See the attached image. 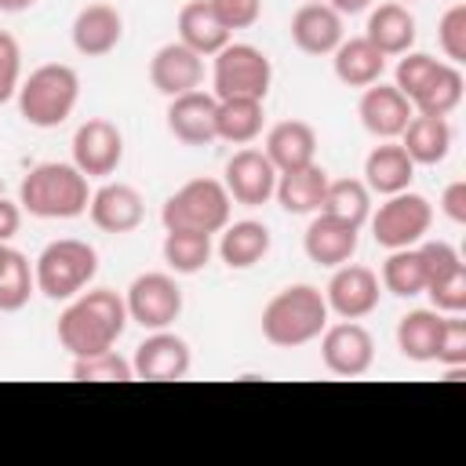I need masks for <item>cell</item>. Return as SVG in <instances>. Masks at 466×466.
Returning <instances> with one entry per match:
<instances>
[{
  "label": "cell",
  "mask_w": 466,
  "mask_h": 466,
  "mask_svg": "<svg viewBox=\"0 0 466 466\" xmlns=\"http://www.w3.org/2000/svg\"><path fill=\"white\" fill-rule=\"evenodd\" d=\"M95 273H98V251L87 240H76V237L51 240L36 255V266H33L36 291L55 299V302L76 299L95 280Z\"/></svg>",
  "instance_id": "cell-5"
},
{
  "label": "cell",
  "mask_w": 466,
  "mask_h": 466,
  "mask_svg": "<svg viewBox=\"0 0 466 466\" xmlns=\"http://www.w3.org/2000/svg\"><path fill=\"white\" fill-rule=\"evenodd\" d=\"M215 113H218V98L215 95H204V91L175 95L171 106H167V131L182 146H208V142L218 138Z\"/></svg>",
  "instance_id": "cell-19"
},
{
  "label": "cell",
  "mask_w": 466,
  "mask_h": 466,
  "mask_svg": "<svg viewBox=\"0 0 466 466\" xmlns=\"http://www.w3.org/2000/svg\"><path fill=\"white\" fill-rule=\"evenodd\" d=\"M87 211H91V222L102 233H131L146 218V200L127 182H106L102 189L91 193Z\"/></svg>",
  "instance_id": "cell-15"
},
{
  "label": "cell",
  "mask_w": 466,
  "mask_h": 466,
  "mask_svg": "<svg viewBox=\"0 0 466 466\" xmlns=\"http://www.w3.org/2000/svg\"><path fill=\"white\" fill-rule=\"evenodd\" d=\"M357 233H360L357 226H350V222H342V218H331V215L317 211V218L306 226L302 248H306L309 262L335 269V266H342V262H350V258L357 255Z\"/></svg>",
  "instance_id": "cell-20"
},
{
  "label": "cell",
  "mask_w": 466,
  "mask_h": 466,
  "mask_svg": "<svg viewBox=\"0 0 466 466\" xmlns=\"http://www.w3.org/2000/svg\"><path fill=\"white\" fill-rule=\"evenodd\" d=\"M127 328V306L109 288L80 291L58 317V342L73 357H95L116 346Z\"/></svg>",
  "instance_id": "cell-1"
},
{
  "label": "cell",
  "mask_w": 466,
  "mask_h": 466,
  "mask_svg": "<svg viewBox=\"0 0 466 466\" xmlns=\"http://www.w3.org/2000/svg\"><path fill=\"white\" fill-rule=\"evenodd\" d=\"M324 4H331L339 15H360V11H364L371 0H324Z\"/></svg>",
  "instance_id": "cell-46"
},
{
  "label": "cell",
  "mask_w": 466,
  "mask_h": 466,
  "mask_svg": "<svg viewBox=\"0 0 466 466\" xmlns=\"http://www.w3.org/2000/svg\"><path fill=\"white\" fill-rule=\"evenodd\" d=\"M262 153L269 157L277 175L291 171V167H306V164H313V153H317V131L306 120H280L269 127Z\"/></svg>",
  "instance_id": "cell-22"
},
{
  "label": "cell",
  "mask_w": 466,
  "mask_h": 466,
  "mask_svg": "<svg viewBox=\"0 0 466 466\" xmlns=\"http://www.w3.org/2000/svg\"><path fill=\"white\" fill-rule=\"evenodd\" d=\"M379 295H382V284L379 277L368 269V266H335L328 288H324V302L331 313H339L342 320H360L368 317L375 306H379Z\"/></svg>",
  "instance_id": "cell-13"
},
{
  "label": "cell",
  "mask_w": 466,
  "mask_h": 466,
  "mask_svg": "<svg viewBox=\"0 0 466 466\" xmlns=\"http://www.w3.org/2000/svg\"><path fill=\"white\" fill-rule=\"evenodd\" d=\"M80 98V76L66 62H47L18 84V109L22 120L33 127H58L69 120Z\"/></svg>",
  "instance_id": "cell-4"
},
{
  "label": "cell",
  "mask_w": 466,
  "mask_h": 466,
  "mask_svg": "<svg viewBox=\"0 0 466 466\" xmlns=\"http://www.w3.org/2000/svg\"><path fill=\"white\" fill-rule=\"evenodd\" d=\"M262 98H222L215 113V131L222 142L248 146L262 131Z\"/></svg>",
  "instance_id": "cell-31"
},
{
  "label": "cell",
  "mask_w": 466,
  "mask_h": 466,
  "mask_svg": "<svg viewBox=\"0 0 466 466\" xmlns=\"http://www.w3.org/2000/svg\"><path fill=\"white\" fill-rule=\"evenodd\" d=\"M178 40L204 58V55H218L229 44V29L218 22L208 0H189L178 11Z\"/></svg>",
  "instance_id": "cell-27"
},
{
  "label": "cell",
  "mask_w": 466,
  "mask_h": 466,
  "mask_svg": "<svg viewBox=\"0 0 466 466\" xmlns=\"http://www.w3.org/2000/svg\"><path fill=\"white\" fill-rule=\"evenodd\" d=\"M320 211L331 215V218H342L350 226H364L368 215H371V197H368V186L360 178H328V189H324V200H320Z\"/></svg>",
  "instance_id": "cell-33"
},
{
  "label": "cell",
  "mask_w": 466,
  "mask_h": 466,
  "mask_svg": "<svg viewBox=\"0 0 466 466\" xmlns=\"http://www.w3.org/2000/svg\"><path fill=\"white\" fill-rule=\"evenodd\" d=\"M36 0H0V11L4 15H18V11H29Z\"/></svg>",
  "instance_id": "cell-47"
},
{
  "label": "cell",
  "mask_w": 466,
  "mask_h": 466,
  "mask_svg": "<svg viewBox=\"0 0 466 466\" xmlns=\"http://www.w3.org/2000/svg\"><path fill=\"white\" fill-rule=\"evenodd\" d=\"M273 80V66L266 58V51H258L255 44H226L215 55V69H211V84H215V98H266Z\"/></svg>",
  "instance_id": "cell-7"
},
{
  "label": "cell",
  "mask_w": 466,
  "mask_h": 466,
  "mask_svg": "<svg viewBox=\"0 0 466 466\" xmlns=\"http://www.w3.org/2000/svg\"><path fill=\"white\" fill-rule=\"evenodd\" d=\"M331 55H335V58H331L335 76H339L346 87H368V84L382 80L386 55H382L368 36H350V40H342Z\"/></svg>",
  "instance_id": "cell-26"
},
{
  "label": "cell",
  "mask_w": 466,
  "mask_h": 466,
  "mask_svg": "<svg viewBox=\"0 0 466 466\" xmlns=\"http://www.w3.org/2000/svg\"><path fill=\"white\" fill-rule=\"evenodd\" d=\"M441 324L444 317L437 309H411L400 317L397 324V350L415 360V364H426L437 357V339H441Z\"/></svg>",
  "instance_id": "cell-30"
},
{
  "label": "cell",
  "mask_w": 466,
  "mask_h": 466,
  "mask_svg": "<svg viewBox=\"0 0 466 466\" xmlns=\"http://www.w3.org/2000/svg\"><path fill=\"white\" fill-rule=\"evenodd\" d=\"M433 222V208L422 193H393L386 204H379V211L371 215V237L379 248L397 251V248H411L430 233Z\"/></svg>",
  "instance_id": "cell-8"
},
{
  "label": "cell",
  "mask_w": 466,
  "mask_h": 466,
  "mask_svg": "<svg viewBox=\"0 0 466 466\" xmlns=\"http://www.w3.org/2000/svg\"><path fill=\"white\" fill-rule=\"evenodd\" d=\"M149 80L167 98L186 95V91H197L200 80H204V58L197 51H189L182 40H171V44H164L149 58Z\"/></svg>",
  "instance_id": "cell-17"
},
{
  "label": "cell",
  "mask_w": 466,
  "mask_h": 466,
  "mask_svg": "<svg viewBox=\"0 0 466 466\" xmlns=\"http://www.w3.org/2000/svg\"><path fill=\"white\" fill-rule=\"evenodd\" d=\"M33 291H36V277L29 269V258L22 251H15L7 273L0 277V313H18Z\"/></svg>",
  "instance_id": "cell-36"
},
{
  "label": "cell",
  "mask_w": 466,
  "mask_h": 466,
  "mask_svg": "<svg viewBox=\"0 0 466 466\" xmlns=\"http://www.w3.org/2000/svg\"><path fill=\"white\" fill-rule=\"evenodd\" d=\"M164 262L189 277V273H200L211 258V237L208 233H193V229H167L164 233Z\"/></svg>",
  "instance_id": "cell-35"
},
{
  "label": "cell",
  "mask_w": 466,
  "mask_h": 466,
  "mask_svg": "<svg viewBox=\"0 0 466 466\" xmlns=\"http://www.w3.org/2000/svg\"><path fill=\"white\" fill-rule=\"evenodd\" d=\"M411 178H415V164H411V157L404 153L400 142H390L386 138L364 160V186L375 189V193H382V197H393V193L408 189Z\"/></svg>",
  "instance_id": "cell-23"
},
{
  "label": "cell",
  "mask_w": 466,
  "mask_h": 466,
  "mask_svg": "<svg viewBox=\"0 0 466 466\" xmlns=\"http://www.w3.org/2000/svg\"><path fill=\"white\" fill-rule=\"evenodd\" d=\"M437 40H441V51L451 66H462L466 62V4H451L441 22H437Z\"/></svg>",
  "instance_id": "cell-39"
},
{
  "label": "cell",
  "mask_w": 466,
  "mask_h": 466,
  "mask_svg": "<svg viewBox=\"0 0 466 466\" xmlns=\"http://www.w3.org/2000/svg\"><path fill=\"white\" fill-rule=\"evenodd\" d=\"M124 36V18L116 7L109 4H87L76 18H73V47L84 58H102L109 55Z\"/></svg>",
  "instance_id": "cell-21"
},
{
  "label": "cell",
  "mask_w": 466,
  "mask_h": 466,
  "mask_svg": "<svg viewBox=\"0 0 466 466\" xmlns=\"http://www.w3.org/2000/svg\"><path fill=\"white\" fill-rule=\"evenodd\" d=\"M291 40L302 55H331L342 44V15L324 0H306L291 15Z\"/></svg>",
  "instance_id": "cell-16"
},
{
  "label": "cell",
  "mask_w": 466,
  "mask_h": 466,
  "mask_svg": "<svg viewBox=\"0 0 466 466\" xmlns=\"http://www.w3.org/2000/svg\"><path fill=\"white\" fill-rule=\"evenodd\" d=\"M364 36H368L386 58H390V55H404V51H411V44H415V15H411L404 4H397V0L379 4V7L368 15Z\"/></svg>",
  "instance_id": "cell-24"
},
{
  "label": "cell",
  "mask_w": 466,
  "mask_h": 466,
  "mask_svg": "<svg viewBox=\"0 0 466 466\" xmlns=\"http://www.w3.org/2000/svg\"><path fill=\"white\" fill-rule=\"evenodd\" d=\"M324 189H328V171L320 164H306V167L280 171L273 193L288 215H313V211H320Z\"/></svg>",
  "instance_id": "cell-25"
},
{
  "label": "cell",
  "mask_w": 466,
  "mask_h": 466,
  "mask_svg": "<svg viewBox=\"0 0 466 466\" xmlns=\"http://www.w3.org/2000/svg\"><path fill=\"white\" fill-rule=\"evenodd\" d=\"M18 222H22L18 204H11V200H4V197H0V240H4V244L18 233Z\"/></svg>",
  "instance_id": "cell-45"
},
{
  "label": "cell",
  "mask_w": 466,
  "mask_h": 466,
  "mask_svg": "<svg viewBox=\"0 0 466 466\" xmlns=\"http://www.w3.org/2000/svg\"><path fill=\"white\" fill-rule=\"evenodd\" d=\"M211 11L218 15V22L233 33V29H248L258 22L262 15V0H208Z\"/></svg>",
  "instance_id": "cell-43"
},
{
  "label": "cell",
  "mask_w": 466,
  "mask_h": 466,
  "mask_svg": "<svg viewBox=\"0 0 466 466\" xmlns=\"http://www.w3.org/2000/svg\"><path fill=\"white\" fill-rule=\"evenodd\" d=\"M459 102H462V73H459V66L441 62L433 69V76L422 84V91L411 98V109L426 113V116H448Z\"/></svg>",
  "instance_id": "cell-32"
},
{
  "label": "cell",
  "mask_w": 466,
  "mask_h": 466,
  "mask_svg": "<svg viewBox=\"0 0 466 466\" xmlns=\"http://www.w3.org/2000/svg\"><path fill=\"white\" fill-rule=\"evenodd\" d=\"M382 288L397 299H411L426 291V266L419 248H397L390 251V258L382 262Z\"/></svg>",
  "instance_id": "cell-34"
},
{
  "label": "cell",
  "mask_w": 466,
  "mask_h": 466,
  "mask_svg": "<svg viewBox=\"0 0 466 466\" xmlns=\"http://www.w3.org/2000/svg\"><path fill=\"white\" fill-rule=\"evenodd\" d=\"M189 364H193L189 342L182 335L160 328L135 346L131 371H135V379H146V382H175V379H186Z\"/></svg>",
  "instance_id": "cell-12"
},
{
  "label": "cell",
  "mask_w": 466,
  "mask_h": 466,
  "mask_svg": "<svg viewBox=\"0 0 466 466\" xmlns=\"http://www.w3.org/2000/svg\"><path fill=\"white\" fill-rule=\"evenodd\" d=\"M87 175L76 164H36L18 186V204L36 218H76L87 211Z\"/></svg>",
  "instance_id": "cell-3"
},
{
  "label": "cell",
  "mask_w": 466,
  "mask_h": 466,
  "mask_svg": "<svg viewBox=\"0 0 466 466\" xmlns=\"http://www.w3.org/2000/svg\"><path fill=\"white\" fill-rule=\"evenodd\" d=\"M226 193L244 208H258L277 189V167L262 149H240L226 160Z\"/></svg>",
  "instance_id": "cell-14"
},
{
  "label": "cell",
  "mask_w": 466,
  "mask_h": 466,
  "mask_svg": "<svg viewBox=\"0 0 466 466\" xmlns=\"http://www.w3.org/2000/svg\"><path fill=\"white\" fill-rule=\"evenodd\" d=\"M124 160V135L113 120L106 116H91L76 127L73 135V164L87 175V178H106L120 167Z\"/></svg>",
  "instance_id": "cell-10"
},
{
  "label": "cell",
  "mask_w": 466,
  "mask_h": 466,
  "mask_svg": "<svg viewBox=\"0 0 466 466\" xmlns=\"http://www.w3.org/2000/svg\"><path fill=\"white\" fill-rule=\"evenodd\" d=\"M448 368H466V320L459 313H448L441 324V339H437V357Z\"/></svg>",
  "instance_id": "cell-41"
},
{
  "label": "cell",
  "mask_w": 466,
  "mask_h": 466,
  "mask_svg": "<svg viewBox=\"0 0 466 466\" xmlns=\"http://www.w3.org/2000/svg\"><path fill=\"white\" fill-rule=\"evenodd\" d=\"M124 306H127V320H135L149 331H160V328H171L178 320L182 288L167 273H142V277L131 280V288L124 295Z\"/></svg>",
  "instance_id": "cell-9"
},
{
  "label": "cell",
  "mask_w": 466,
  "mask_h": 466,
  "mask_svg": "<svg viewBox=\"0 0 466 466\" xmlns=\"http://www.w3.org/2000/svg\"><path fill=\"white\" fill-rule=\"evenodd\" d=\"M324 328H328V302L313 284H291L277 291L262 309V339L280 350L306 346L320 339Z\"/></svg>",
  "instance_id": "cell-2"
},
{
  "label": "cell",
  "mask_w": 466,
  "mask_h": 466,
  "mask_svg": "<svg viewBox=\"0 0 466 466\" xmlns=\"http://www.w3.org/2000/svg\"><path fill=\"white\" fill-rule=\"evenodd\" d=\"M320 360L331 375H342V379H357L371 368L375 360V339L364 324L357 320H342V324H331L320 331Z\"/></svg>",
  "instance_id": "cell-11"
},
{
  "label": "cell",
  "mask_w": 466,
  "mask_h": 466,
  "mask_svg": "<svg viewBox=\"0 0 466 466\" xmlns=\"http://www.w3.org/2000/svg\"><path fill=\"white\" fill-rule=\"evenodd\" d=\"M229 208L233 200L218 178H193L164 200L160 222L164 229H193L211 237L229 226Z\"/></svg>",
  "instance_id": "cell-6"
},
{
  "label": "cell",
  "mask_w": 466,
  "mask_h": 466,
  "mask_svg": "<svg viewBox=\"0 0 466 466\" xmlns=\"http://www.w3.org/2000/svg\"><path fill=\"white\" fill-rule=\"evenodd\" d=\"M441 62L433 58V55H426V51H404V58L397 62V91L411 102L419 91H422V84L433 76V69H437Z\"/></svg>",
  "instance_id": "cell-40"
},
{
  "label": "cell",
  "mask_w": 466,
  "mask_h": 466,
  "mask_svg": "<svg viewBox=\"0 0 466 466\" xmlns=\"http://www.w3.org/2000/svg\"><path fill=\"white\" fill-rule=\"evenodd\" d=\"M18 84H22V51L18 40L0 29V106L18 95Z\"/></svg>",
  "instance_id": "cell-42"
},
{
  "label": "cell",
  "mask_w": 466,
  "mask_h": 466,
  "mask_svg": "<svg viewBox=\"0 0 466 466\" xmlns=\"http://www.w3.org/2000/svg\"><path fill=\"white\" fill-rule=\"evenodd\" d=\"M73 379L76 382H131L135 371L120 353L106 350L95 357H73Z\"/></svg>",
  "instance_id": "cell-37"
},
{
  "label": "cell",
  "mask_w": 466,
  "mask_h": 466,
  "mask_svg": "<svg viewBox=\"0 0 466 466\" xmlns=\"http://www.w3.org/2000/svg\"><path fill=\"white\" fill-rule=\"evenodd\" d=\"M441 211H444L455 226L466 222V182H462V178H455V182L441 193Z\"/></svg>",
  "instance_id": "cell-44"
},
{
  "label": "cell",
  "mask_w": 466,
  "mask_h": 466,
  "mask_svg": "<svg viewBox=\"0 0 466 466\" xmlns=\"http://www.w3.org/2000/svg\"><path fill=\"white\" fill-rule=\"evenodd\" d=\"M11 255H15V248H7L4 240H0V277L7 273V266H11Z\"/></svg>",
  "instance_id": "cell-48"
},
{
  "label": "cell",
  "mask_w": 466,
  "mask_h": 466,
  "mask_svg": "<svg viewBox=\"0 0 466 466\" xmlns=\"http://www.w3.org/2000/svg\"><path fill=\"white\" fill-rule=\"evenodd\" d=\"M269 244H273L269 229L255 218H244V222H233V226L222 229L218 255L229 269H251L269 255Z\"/></svg>",
  "instance_id": "cell-29"
},
{
  "label": "cell",
  "mask_w": 466,
  "mask_h": 466,
  "mask_svg": "<svg viewBox=\"0 0 466 466\" xmlns=\"http://www.w3.org/2000/svg\"><path fill=\"white\" fill-rule=\"evenodd\" d=\"M400 146L411 157V164H441L451 149V127L444 116H426V113H411L408 127L400 131Z\"/></svg>",
  "instance_id": "cell-28"
},
{
  "label": "cell",
  "mask_w": 466,
  "mask_h": 466,
  "mask_svg": "<svg viewBox=\"0 0 466 466\" xmlns=\"http://www.w3.org/2000/svg\"><path fill=\"white\" fill-rule=\"evenodd\" d=\"M357 113H360V124H364V131H371L375 138H400V131L408 127V120H411V102L397 91V87H390V84H382V80H375V84H368L364 87V95H360V106H357Z\"/></svg>",
  "instance_id": "cell-18"
},
{
  "label": "cell",
  "mask_w": 466,
  "mask_h": 466,
  "mask_svg": "<svg viewBox=\"0 0 466 466\" xmlns=\"http://www.w3.org/2000/svg\"><path fill=\"white\" fill-rule=\"evenodd\" d=\"M426 295H430L437 313H462L466 309V266L459 262L448 273H441L437 280H430Z\"/></svg>",
  "instance_id": "cell-38"
}]
</instances>
